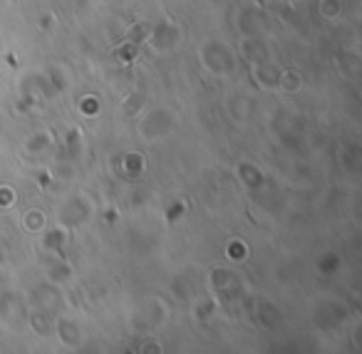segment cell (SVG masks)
<instances>
[{
  "label": "cell",
  "instance_id": "6da1fadb",
  "mask_svg": "<svg viewBox=\"0 0 362 354\" xmlns=\"http://www.w3.org/2000/svg\"><path fill=\"white\" fill-rule=\"evenodd\" d=\"M42 225H45V216H37V211H30L28 216H23V228L40 230Z\"/></svg>",
  "mask_w": 362,
  "mask_h": 354
},
{
  "label": "cell",
  "instance_id": "7a4b0ae2",
  "mask_svg": "<svg viewBox=\"0 0 362 354\" xmlns=\"http://www.w3.org/2000/svg\"><path fill=\"white\" fill-rule=\"evenodd\" d=\"M300 85H303V80L296 72H286V75L281 77V90H286V92H296Z\"/></svg>",
  "mask_w": 362,
  "mask_h": 354
}]
</instances>
